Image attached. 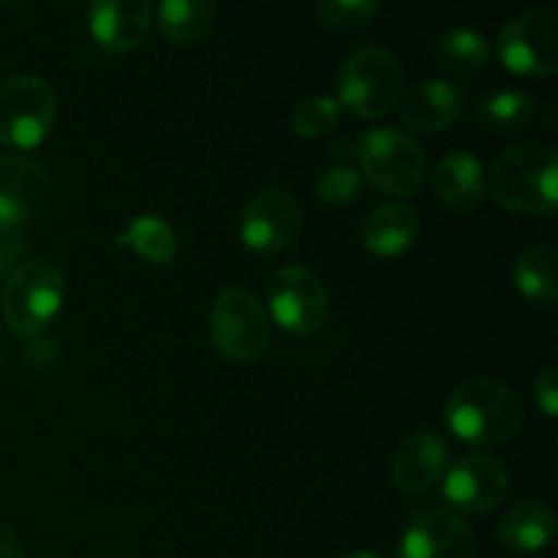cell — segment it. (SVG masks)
<instances>
[{
    "mask_svg": "<svg viewBox=\"0 0 558 558\" xmlns=\"http://www.w3.org/2000/svg\"><path fill=\"white\" fill-rule=\"evenodd\" d=\"M488 189L501 207L521 216H550L558 205L556 150L545 142H521L494 161Z\"/></svg>",
    "mask_w": 558,
    "mask_h": 558,
    "instance_id": "cell-1",
    "label": "cell"
},
{
    "mask_svg": "<svg viewBox=\"0 0 558 558\" xmlns=\"http://www.w3.org/2000/svg\"><path fill=\"white\" fill-rule=\"evenodd\" d=\"M445 417L452 434L466 445H501L521 430L523 401L501 381L472 379L452 392Z\"/></svg>",
    "mask_w": 558,
    "mask_h": 558,
    "instance_id": "cell-2",
    "label": "cell"
},
{
    "mask_svg": "<svg viewBox=\"0 0 558 558\" xmlns=\"http://www.w3.org/2000/svg\"><path fill=\"white\" fill-rule=\"evenodd\" d=\"M63 294V272L58 265L44 259L22 262L0 292L5 325L25 341H38L58 319Z\"/></svg>",
    "mask_w": 558,
    "mask_h": 558,
    "instance_id": "cell-3",
    "label": "cell"
},
{
    "mask_svg": "<svg viewBox=\"0 0 558 558\" xmlns=\"http://www.w3.org/2000/svg\"><path fill=\"white\" fill-rule=\"evenodd\" d=\"M403 93V69L385 47H363L343 63L338 104L357 118L376 120L390 112Z\"/></svg>",
    "mask_w": 558,
    "mask_h": 558,
    "instance_id": "cell-4",
    "label": "cell"
},
{
    "mask_svg": "<svg viewBox=\"0 0 558 558\" xmlns=\"http://www.w3.org/2000/svg\"><path fill=\"white\" fill-rule=\"evenodd\" d=\"M58 96L41 76H14L0 85V145L33 150L52 131Z\"/></svg>",
    "mask_w": 558,
    "mask_h": 558,
    "instance_id": "cell-5",
    "label": "cell"
},
{
    "mask_svg": "<svg viewBox=\"0 0 558 558\" xmlns=\"http://www.w3.org/2000/svg\"><path fill=\"white\" fill-rule=\"evenodd\" d=\"M210 338L229 363H254L270 347V316L245 289H223L210 311Z\"/></svg>",
    "mask_w": 558,
    "mask_h": 558,
    "instance_id": "cell-6",
    "label": "cell"
},
{
    "mask_svg": "<svg viewBox=\"0 0 558 558\" xmlns=\"http://www.w3.org/2000/svg\"><path fill=\"white\" fill-rule=\"evenodd\" d=\"M357 161L365 178L385 194L414 196L425 183V156L417 142L398 129H371L357 142Z\"/></svg>",
    "mask_w": 558,
    "mask_h": 558,
    "instance_id": "cell-7",
    "label": "cell"
},
{
    "mask_svg": "<svg viewBox=\"0 0 558 558\" xmlns=\"http://www.w3.org/2000/svg\"><path fill=\"white\" fill-rule=\"evenodd\" d=\"M267 308L283 332L308 338L325 327L330 314V294L322 278L308 267L287 265L267 281Z\"/></svg>",
    "mask_w": 558,
    "mask_h": 558,
    "instance_id": "cell-8",
    "label": "cell"
},
{
    "mask_svg": "<svg viewBox=\"0 0 558 558\" xmlns=\"http://www.w3.org/2000/svg\"><path fill=\"white\" fill-rule=\"evenodd\" d=\"M496 52L518 76H554L558 71V14L550 5L523 11L499 33Z\"/></svg>",
    "mask_w": 558,
    "mask_h": 558,
    "instance_id": "cell-9",
    "label": "cell"
},
{
    "mask_svg": "<svg viewBox=\"0 0 558 558\" xmlns=\"http://www.w3.org/2000/svg\"><path fill=\"white\" fill-rule=\"evenodd\" d=\"M300 232V207L287 191L267 189L245 205L240 218V238L254 254H281Z\"/></svg>",
    "mask_w": 558,
    "mask_h": 558,
    "instance_id": "cell-10",
    "label": "cell"
},
{
    "mask_svg": "<svg viewBox=\"0 0 558 558\" xmlns=\"http://www.w3.org/2000/svg\"><path fill=\"white\" fill-rule=\"evenodd\" d=\"M441 494L450 507L472 515H483L501 505L507 496V469L494 456H463L447 469Z\"/></svg>",
    "mask_w": 558,
    "mask_h": 558,
    "instance_id": "cell-11",
    "label": "cell"
},
{
    "mask_svg": "<svg viewBox=\"0 0 558 558\" xmlns=\"http://www.w3.org/2000/svg\"><path fill=\"white\" fill-rule=\"evenodd\" d=\"M52 178L47 167L22 156H0V229H20L47 207Z\"/></svg>",
    "mask_w": 558,
    "mask_h": 558,
    "instance_id": "cell-12",
    "label": "cell"
},
{
    "mask_svg": "<svg viewBox=\"0 0 558 558\" xmlns=\"http://www.w3.org/2000/svg\"><path fill=\"white\" fill-rule=\"evenodd\" d=\"M398 558H477V543L458 512H420L401 539Z\"/></svg>",
    "mask_w": 558,
    "mask_h": 558,
    "instance_id": "cell-13",
    "label": "cell"
},
{
    "mask_svg": "<svg viewBox=\"0 0 558 558\" xmlns=\"http://www.w3.org/2000/svg\"><path fill=\"white\" fill-rule=\"evenodd\" d=\"M150 0H93L90 33L104 52L123 54L140 47L150 33Z\"/></svg>",
    "mask_w": 558,
    "mask_h": 558,
    "instance_id": "cell-14",
    "label": "cell"
},
{
    "mask_svg": "<svg viewBox=\"0 0 558 558\" xmlns=\"http://www.w3.org/2000/svg\"><path fill=\"white\" fill-rule=\"evenodd\" d=\"M463 112L461 87L447 80H428L409 87L401 101V120L417 134H439Z\"/></svg>",
    "mask_w": 558,
    "mask_h": 558,
    "instance_id": "cell-15",
    "label": "cell"
},
{
    "mask_svg": "<svg viewBox=\"0 0 558 558\" xmlns=\"http://www.w3.org/2000/svg\"><path fill=\"white\" fill-rule=\"evenodd\" d=\"M447 463H450V452H447L445 439L434 430H420L398 447L392 458V480L407 494H420L447 472Z\"/></svg>",
    "mask_w": 558,
    "mask_h": 558,
    "instance_id": "cell-16",
    "label": "cell"
},
{
    "mask_svg": "<svg viewBox=\"0 0 558 558\" xmlns=\"http://www.w3.org/2000/svg\"><path fill=\"white\" fill-rule=\"evenodd\" d=\"M434 189L436 196L456 213H472L483 205L485 191H488V178L480 163L466 150H450L441 156L434 169Z\"/></svg>",
    "mask_w": 558,
    "mask_h": 558,
    "instance_id": "cell-17",
    "label": "cell"
},
{
    "mask_svg": "<svg viewBox=\"0 0 558 558\" xmlns=\"http://www.w3.org/2000/svg\"><path fill=\"white\" fill-rule=\"evenodd\" d=\"M417 234V213L401 202H387V205L374 207L363 221V229H360L365 248L381 259H396V256L407 254Z\"/></svg>",
    "mask_w": 558,
    "mask_h": 558,
    "instance_id": "cell-18",
    "label": "cell"
},
{
    "mask_svg": "<svg viewBox=\"0 0 558 558\" xmlns=\"http://www.w3.org/2000/svg\"><path fill=\"white\" fill-rule=\"evenodd\" d=\"M556 537V515L543 501H521L510 507L499 523V539L518 554H537Z\"/></svg>",
    "mask_w": 558,
    "mask_h": 558,
    "instance_id": "cell-19",
    "label": "cell"
},
{
    "mask_svg": "<svg viewBox=\"0 0 558 558\" xmlns=\"http://www.w3.org/2000/svg\"><path fill=\"white\" fill-rule=\"evenodd\" d=\"M512 283L526 300L537 305H556L558 300V251L534 245L523 251L512 267Z\"/></svg>",
    "mask_w": 558,
    "mask_h": 558,
    "instance_id": "cell-20",
    "label": "cell"
},
{
    "mask_svg": "<svg viewBox=\"0 0 558 558\" xmlns=\"http://www.w3.org/2000/svg\"><path fill=\"white\" fill-rule=\"evenodd\" d=\"M216 22V0H158V27L172 44H194Z\"/></svg>",
    "mask_w": 558,
    "mask_h": 558,
    "instance_id": "cell-21",
    "label": "cell"
},
{
    "mask_svg": "<svg viewBox=\"0 0 558 558\" xmlns=\"http://www.w3.org/2000/svg\"><path fill=\"white\" fill-rule=\"evenodd\" d=\"M118 245L134 251L147 265H169L178 254V238L174 229L158 216H136L129 227L120 232Z\"/></svg>",
    "mask_w": 558,
    "mask_h": 558,
    "instance_id": "cell-22",
    "label": "cell"
},
{
    "mask_svg": "<svg viewBox=\"0 0 558 558\" xmlns=\"http://www.w3.org/2000/svg\"><path fill=\"white\" fill-rule=\"evenodd\" d=\"M537 107L521 90H499L477 104V120L494 134H521L532 125Z\"/></svg>",
    "mask_w": 558,
    "mask_h": 558,
    "instance_id": "cell-23",
    "label": "cell"
},
{
    "mask_svg": "<svg viewBox=\"0 0 558 558\" xmlns=\"http://www.w3.org/2000/svg\"><path fill=\"white\" fill-rule=\"evenodd\" d=\"M434 58L450 74H474L490 60V44L472 27H456L436 41Z\"/></svg>",
    "mask_w": 558,
    "mask_h": 558,
    "instance_id": "cell-24",
    "label": "cell"
},
{
    "mask_svg": "<svg viewBox=\"0 0 558 558\" xmlns=\"http://www.w3.org/2000/svg\"><path fill=\"white\" fill-rule=\"evenodd\" d=\"M341 120V104L338 98L330 96H311L294 109L292 129L294 134L305 136V140H316V136L330 134Z\"/></svg>",
    "mask_w": 558,
    "mask_h": 558,
    "instance_id": "cell-25",
    "label": "cell"
},
{
    "mask_svg": "<svg viewBox=\"0 0 558 558\" xmlns=\"http://www.w3.org/2000/svg\"><path fill=\"white\" fill-rule=\"evenodd\" d=\"M379 0H319L316 16L325 27L336 33H352L374 20Z\"/></svg>",
    "mask_w": 558,
    "mask_h": 558,
    "instance_id": "cell-26",
    "label": "cell"
},
{
    "mask_svg": "<svg viewBox=\"0 0 558 558\" xmlns=\"http://www.w3.org/2000/svg\"><path fill=\"white\" fill-rule=\"evenodd\" d=\"M363 189V174L349 163H336L316 183V196L327 205H349Z\"/></svg>",
    "mask_w": 558,
    "mask_h": 558,
    "instance_id": "cell-27",
    "label": "cell"
},
{
    "mask_svg": "<svg viewBox=\"0 0 558 558\" xmlns=\"http://www.w3.org/2000/svg\"><path fill=\"white\" fill-rule=\"evenodd\" d=\"M25 234L22 229H0V292H3L5 281L14 276L16 267L25 259Z\"/></svg>",
    "mask_w": 558,
    "mask_h": 558,
    "instance_id": "cell-28",
    "label": "cell"
},
{
    "mask_svg": "<svg viewBox=\"0 0 558 558\" xmlns=\"http://www.w3.org/2000/svg\"><path fill=\"white\" fill-rule=\"evenodd\" d=\"M534 398H537L539 409L545 412V417L554 420L558 414V374L556 368H545L537 376V385H534Z\"/></svg>",
    "mask_w": 558,
    "mask_h": 558,
    "instance_id": "cell-29",
    "label": "cell"
},
{
    "mask_svg": "<svg viewBox=\"0 0 558 558\" xmlns=\"http://www.w3.org/2000/svg\"><path fill=\"white\" fill-rule=\"evenodd\" d=\"M0 558H25V545L11 526L0 523Z\"/></svg>",
    "mask_w": 558,
    "mask_h": 558,
    "instance_id": "cell-30",
    "label": "cell"
},
{
    "mask_svg": "<svg viewBox=\"0 0 558 558\" xmlns=\"http://www.w3.org/2000/svg\"><path fill=\"white\" fill-rule=\"evenodd\" d=\"M5 360H9V336H5L3 325H0V371L5 368Z\"/></svg>",
    "mask_w": 558,
    "mask_h": 558,
    "instance_id": "cell-31",
    "label": "cell"
},
{
    "mask_svg": "<svg viewBox=\"0 0 558 558\" xmlns=\"http://www.w3.org/2000/svg\"><path fill=\"white\" fill-rule=\"evenodd\" d=\"M341 558H381V556L371 554V550H354V554H347V556H341Z\"/></svg>",
    "mask_w": 558,
    "mask_h": 558,
    "instance_id": "cell-32",
    "label": "cell"
},
{
    "mask_svg": "<svg viewBox=\"0 0 558 558\" xmlns=\"http://www.w3.org/2000/svg\"><path fill=\"white\" fill-rule=\"evenodd\" d=\"M16 0H0V11H5V9H11V5H14Z\"/></svg>",
    "mask_w": 558,
    "mask_h": 558,
    "instance_id": "cell-33",
    "label": "cell"
}]
</instances>
